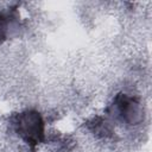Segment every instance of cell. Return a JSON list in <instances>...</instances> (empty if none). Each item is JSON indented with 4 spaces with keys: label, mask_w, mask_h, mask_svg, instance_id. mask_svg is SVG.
I'll list each match as a JSON object with an SVG mask.
<instances>
[{
    "label": "cell",
    "mask_w": 152,
    "mask_h": 152,
    "mask_svg": "<svg viewBox=\"0 0 152 152\" xmlns=\"http://www.w3.org/2000/svg\"><path fill=\"white\" fill-rule=\"evenodd\" d=\"M15 132L26 144L34 146L44 139V121L38 112L20 113L15 120Z\"/></svg>",
    "instance_id": "1"
},
{
    "label": "cell",
    "mask_w": 152,
    "mask_h": 152,
    "mask_svg": "<svg viewBox=\"0 0 152 152\" xmlns=\"http://www.w3.org/2000/svg\"><path fill=\"white\" fill-rule=\"evenodd\" d=\"M112 115L126 125L138 124L141 119V108L138 100L127 94H119L112 104Z\"/></svg>",
    "instance_id": "2"
},
{
    "label": "cell",
    "mask_w": 152,
    "mask_h": 152,
    "mask_svg": "<svg viewBox=\"0 0 152 152\" xmlns=\"http://www.w3.org/2000/svg\"><path fill=\"white\" fill-rule=\"evenodd\" d=\"M10 31V23L6 14L0 13V44L6 39Z\"/></svg>",
    "instance_id": "3"
}]
</instances>
